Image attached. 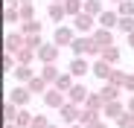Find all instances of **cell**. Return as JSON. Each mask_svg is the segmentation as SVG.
Listing matches in <instances>:
<instances>
[{
    "mask_svg": "<svg viewBox=\"0 0 134 128\" xmlns=\"http://www.w3.org/2000/svg\"><path fill=\"white\" fill-rule=\"evenodd\" d=\"M70 50H73V55L76 58H85V55H102V50L93 44V38L91 35H76V41H73V44H70Z\"/></svg>",
    "mask_w": 134,
    "mask_h": 128,
    "instance_id": "cell-1",
    "label": "cell"
},
{
    "mask_svg": "<svg viewBox=\"0 0 134 128\" xmlns=\"http://www.w3.org/2000/svg\"><path fill=\"white\" fill-rule=\"evenodd\" d=\"M73 26H76L79 35H93V29H96V18H91L87 12H82V15L73 18Z\"/></svg>",
    "mask_w": 134,
    "mask_h": 128,
    "instance_id": "cell-2",
    "label": "cell"
},
{
    "mask_svg": "<svg viewBox=\"0 0 134 128\" xmlns=\"http://www.w3.org/2000/svg\"><path fill=\"white\" fill-rule=\"evenodd\" d=\"M76 41V32L67 26V24H61V26H55V35H53V44H58V47H70Z\"/></svg>",
    "mask_w": 134,
    "mask_h": 128,
    "instance_id": "cell-3",
    "label": "cell"
},
{
    "mask_svg": "<svg viewBox=\"0 0 134 128\" xmlns=\"http://www.w3.org/2000/svg\"><path fill=\"white\" fill-rule=\"evenodd\" d=\"M44 105H47V108H64V105H67V93H61L58 88H50L47 93H44Z\"/></svg>",
    "mask_w": 134,
    "mask_h": 128,
    "instance_id": "cell-4",
    "label": "cell"
},
{
    "mask_svg": "<svg viewBox=\"0 0 134 128\" xmlns=\"http://www.w3.org/2000/svg\"><path fill=\"white\" fill-rule=\"evenodd\" d=\"M79 114H82V108L73 105V102H67L64 108H58V119L67 122V125H76V122H79Z\"/></svg>",
    "mask_w": 134,
    "mask_h": 128,
    "instance_id": "cell-5",
    "label": "cell"
},
{
    "mask_svg": "<svg viewBox=\"0 0 134 128\" xmlns=\"http://www.w3.org/2000/svg\"><path fill=\"white\" fill-rule=\"evenodd\" d=\"M91 38H93V44H96L99 50H105V47H114V32H111V29H102V26H96Z\"/></svg>",
    "mask_w": 134,
    "mask_h": 128,
    "instance_id": "cell-6",
    "label": "cell"
},
{
    "mask_svg": "<svg viewBox=\"0 0 134 128\" xmlns=\"http://www.w3.org/2000/svg\"><path fill=\"white\" fill-rule=\"evenodd\" d=\"M87 96H91V90L85 88V84H73V90L67 93V102H73V105H79V108H85V102H87Z\"/></svg>",
    "mask_w": 134,
    "mask_h": 128,
    "instance_id": "cell-7",
    "label": "cell"
},
{
    "mask_svg": "<svg viewBox=\"0 0 134 128\" xmlns=\"http://www.w3.org/2000/svg\"><path fill=\"white\" fill-rule=\"evenodd\" d=\"M58 50H61L58 44H44V47L38 50V61H41V64H55V61H58Z\"/></svg>",
    "mask_w": 134,
    "mask_h": 128,
    "instance_id": "cell-8",
    "label": "cell"
},
{
    "mask_svg": "<svg viewBox=\"0 0 134 128\" xmlns=\"http://www.w3.org/2000/svg\"><path fill=\"white\" fill-rule=\"evenodd\" d=\"M96 24H99L102 29H114V26H120V12H117V9H105V12L96 18Z\"/></svg>",
    "mask_w": 134,
    "mask_h": 128,
    "instance_id": "cell-9",
    "label": "cell"
},
{
    "mask_svg": "<svg viewBox=\"0 0 134 128\" xmlns=\"http://www.w3.org/2000/svg\"><path fill=\"white\" fill-rule=\"evenodd\" d=\"M29 96H32V93H29L26 84H18V88H12V90H9V102H15L18 108H24V105L29 102Z\"/></svg>",
    "mask_w": 134,
    "mask_h": 128,
    "instance_id": "cell-10",
    "label": "cell"
},
{
    "mask_svg": "<svg viewBox=\"0 0 134 128\" xmlns=\"http://www.w3.org/2000/svg\"><path fill=\"white\" fill-rule=\"evenodd\" d=\"M91 70H93V64H87L85 58H73L70 67H67V73H73V79H82V76H87Z\"/></svg>",
    "mask_w": 134,
    "mask_h": 128,
    "instance_id": "cell-11",
    "label": "cell"
},
{
    "mask_svg": "<svg viewBox=\"0 0 134 128\" xmlns=\"http://www.w3.org/2000/svg\"><path fill=\"white\" fill-rule=\"evenodd\" d=\"M91 73H93L96 79L108 82V79H111V73H114V64H108L105 58H96V61H93V70H91Z\"/></svg>",
    "mask_w": 134,
    "mask_h": 128,
    "instance_id": "cell-12",
    "label": "cell"
},
{
    "mask_svg": "<svg viewBox=\"0 0 134 128\" xmlns=\"http://www.w3.org/2000/svg\"><path fill=\"white\" fill-rule=\"evenodd\" d=\"M128 108H125V105L117 99V102H105V108H102V117H111V119H120L122 114H125Z\"/></svg>",
    "mask_w": 134,
    "mask_h": 128,
    "instance_id": "cell-13",
    "label": "cell"
},
{
    "mask_svg": "<svg viewBox=\"0 0 134 128\" xmlns=\"http://www.w3.org/2000/svg\"><path fill=\"white\" fill-rule=\"evenodd\" d=\"M47 15H50V20L55 26H61V20L67 18V9H64V3H50L47 6Z\"/></svg>",
    "mask_w": 134,
    "mask_h": 128,
    "instance_id": "cell-14",
    "label": "cell"
},
{
    "mask_svg": "<svg viewBox=\"0 0 134 128\" xmlns=\"http://www.w3.org/2000/svg\"><path fill=\"white\" fill-rule=\"evenodd\" d=\"M15 79H18V84H29L35 79V70L29 67V64H18L15 67Z\"/></svg>",
    "mask_w": 134,
    "mask_h": 128,
    "instance_id": "cell-15",
    "label": "cell"
},
{
    "mask_svg": "<svg viewBox=\"0 0 134 128\" xmlns=\"http://www.w3.org/2000/svg\"><path fill=\"white\" fill-rule=\"evenodd\" d=\"M38 76H41L44 82H47L50 88H53V84L58 82V76H61V73H58V67H55V64H44V67H41V73H38Z\"/></svg>",
    "mask_w": 134,
    "mask_h": 128,
    "instance_id": "cell-16",
    "label": "cell"
},
{
    "mask_svg": "<svg viewBox=\"0 0 134 128\" xmlns=\"http://www.w3.org/2000/svg\"><path fill=\"white\" fill-rule=\"evenodd\" d=\"M73 84H76V79H73V73H61V76H58V82L53 84V88H58L61 93H70V90H73Z\"/></svg>",
    "mask_w": 134,
    "mask_h": 128,
    "instance_id": "cell-17",
    "label": "cell"
},
{
    "mask_svg": "<svg viewBox=\"0 0 134 128\" xmlns=\"http://www.w3.org/2000/svg\"><path fill=\"white\" fill-rule=\"evenodd\" d=\"M120 93H122V88H114V84H102V90H99L102 102H117Z\"/></svg>",
    "mask_w": 134,
    "mask_h": 128,
    "instance_id": "cell-18",
    "label": "cell"
},
{
    "mask_svg": "<svg viewBox=\"0 0 134 128\" xmlns=\"http://www.w3.org/2000/svg\"><path fill=\"white\" fill-rule=\"evenodd\" d=\"M20 32H24V35H41L44 32V24H38V18L35 20H24V24H20Z\"/></svg>",
    "mask_w": 134,
    "mask_h": 128,
    "instance_id": "cell-19",
    "label": "cell"
},
{
    "mask_svg": "<svg viewBox=\"0 0 134 128\" xmlns=\"http://www.w3.org/2000/svg\"><path fill=\"white\" fill-rule=\"evenodd\" d=\"M18 114H20V108H18L15 102H9V99H6V102H3V122H15V119H18Z\"/></svg>",
    "mask_w": 134,
    "mask_h": 128,
    "instance_id": "cell-20",
    "label": "cell"
},
{
    "mask_svg": "<svg viewBox=\"0 0 134 128\" xmlns=\"http://www.w3.org/2000/svg\"><path fill=\"white\" fill-rule=\"evenodd\" d=\"M64 9H67V18H76L85 12V0H64Z\"/></svg>",
    "mask_w": 134,
    "mask_h": 128,
    "instance_id": "cell-21",
    "label": "cell"
},
{
    "mask_svg": "<svg viewBox=\"0 0 134 128\" xmlns=\"http://www.w3.org/2000/svg\"><path fill=\"white\" fill-rule=\"evenodd\" d=\"M85 108H87V111H93V114H102L105 102H102V96H99V93H91V96H87V102H85Z\"/></svg>",
    "mask_w": 134,
    "mask_h": 128,
    "instance_id": "cell-22",
    "label": "cell"
},
{
    "mask_svg": "<svg viewBox=\"0 0 134 128\" xmlns=\"http://www.w3.org/2000/svg\"><path fill=\"white\" fill-rule=\"evenodd\" d=\"M3 20L6 24H24L20 20V6H6L3 9Z\"/></svg>",
    "mask_w": 134,
    "mask_h": 128,
    "instance_id": "cell-23",
    "label": "cell"
},
{
    "mask_svg": "<svg viewBox=\"0 0 134 128\" xmlns=\"http://www.w3.org/2000/svg\"><path fill=\"white\" fill-rule=\"evenodd\" d=\"M32 58H38V53L29 50V47H24V50L15 53V61H18V64H32Z\"/></svg>",
    "mask_w": 134,
    "mask_h": 128,
    "instance_id": "cell-24",
    "label": "cell"
},
{
    "mask_svg": "<svg viewBox=\"0 0 134 128\" xmlns=\"http://www.w3.org/2000/svg\"><path fill=\"white\" fill-rule=\"evenodd\" d=\"M26 88H29V93H41V96H44V93H47V90H50V84H47V82H44L41 76H35V79H32V82L26 84Z\"/></svg>",
    "mask_w": 134,
    "mask_h": 128,
    "instance_id": "cell-25",
    "label": "cell"
},
{
    "mask_svg": "<svg viewBox=\"0 0 134 128\" xmlns=\"http://www.w3.org/2000/svg\"><path fill=\"white\" fill-rule=\"evenodd\" d=\"M85 12L91 15V18H99L105 12V6H102V0H85Z\"/></svg>",
    "mask_w": 134,
    "mask_h": 128,
    "instance_id": "cell-26",
    "label": "cell"
},
{
    "mask_svg": "<svg viewBox=\"0 0 134 128\" xmlns=\"http://www.w3.org/2000/svg\"><path fill=\"white\" fill-rule=\"evenodd\" d=\"M32 119H35V114H29V111L20 108V114H18V119H15V125H18V128H32Z\"/></svg>",
    "mask_w": 134,
    "mask_h": 128,
    "instance_id": "cell-27",
    "label": "cell"
},
{
    "mask_svg": "<svg viewBox=\"0 0 134 128\" xmlns=\"http://www.w3.org/2000/svg\"><path fill=\"white\" fill-rule=\"evenodd\" d=\"M99 58H105L108 64H117V61H120V47H117V44H114V47H105Z\"/></svg>",
    "mask_w": 134,
    "mask_h": 128,
    "instance_id": "cell-28",
    "label": "cell"
},
{
    "mask_svg": "<svg viewBox=\"0 0 134 128\" xmlns=\"http://www.w3.org/2000/svg\"><path fill=\"white\" fill-rule=\"evenodd\" d=\"M125 79H128V73H122V70H114V73H111V79H108L105 84H114V88H125Z\"/></svg>",
    "mask_w": 134,
    "mask_h": 128,
    "instance_id": "cell-29",
    "label": "cell"
},
{
    "mask_svg": "<svg viewBox=\"0 0 134 128\" xmlns=\"http://www.w3.org/2000/svg\"><path fill=\"white\" fill-rule=\"evenodd\" d=\"M99 117H102V114H93V111L82 108V114H79V125H85V128H87V125H91L93 119H99Z\"/></svg>",
    "mask_w": 134,
    "mask_h": 128,
    "instance_id": "cell-30",
    "label": "cell"
},
{
    "mask_svg": "<svg viewBox=\"0 0 134 128\" xmlns=\"http://www.w3.org/2000/svg\"><path fill=\"white\" fill-rule=\"evenodd\" d=\"M117 12H120V18H134V0H122Z\"/></svg>",
    "mask_w": 134,
    "mask_h": 128,
    "instance_id": "cell-31",
    "label": "cell"
},
{
    "mask_svg": "<svg viewBox=\"0 0 134 128\" xmlns=\"http://www.w3.org/2000/svg\"><path fill=\"white\" fill-rule=\"evenodd\" d=\"M20 20H35V3H20Z\"/></svg>",
    "mask_w": 134,
    "mask_h": 128,
    "instance_id": "cell-32",
    "label": "cell"
},
{
    "mask_svg": "<svg viewBox=\"0 0 134 128\" xmlns=\"http://www.w3.org/2000/svg\"><path fill=\"white\" fill-rule=\"evenodd\" d=\"M117 125H120V128H134V114H131V111H125V114L117 119Z\"/></svg>",
    "mask_w": 134,
    "mask_h": 128,
    "instance_id": "cell-33",
    "label": "cell"
},
{
    "mask_svg": "<svg viewBox=\"0 0 134 128\" xmlns=\"http://www.w3.org/2000/svg\"><path fill=\"white\" fill-rule=\"evenodd\" d=\"M26 47H29V50H35V53H38V50H41V47H44V41H41V35H26Z\"/></svg>",
    "mask_w": 134,
    "mask_h": 128,
    "instance_id": "cell-34",
    "label": "cell"
},
{
    "mask_svg": "<svg viewBox=\"0 0 134 128\" xmlns=\"http://www.w3.org/2000/svg\"><path fill=\"white\" fill-rule=\"evenodd\" d=\"M117 29H122L125 35H131L134 32V18H120V26Z\"/></svg>",
    "mask_w": 134,
    "mask_h": 128,
    "instance_id": "cell-35",
    "label": "cell"
},
{
    "mask_svg": "<svg viewBox=\"0 0 134 128\" xmlns=\"http://www.w3.org/2000/svg\"><path fill=\"white\" fill-rule=\"evenodd\" d=\"M32 128H50V119L44 117V114H35V119H32Z\"/></svg>",
    "mask_w": 134,
    "mask_h": 128,
    "instance_id": "cell-36",
    "label": "cell"
},
{
    "mask_svg": "<svg viewBox=\"0 0 134 128\" xmlns=\"http://www.w3.org/2000/svg\"><path fill=\"white\" fill-rule=\"evenodd\" d=\"M122 90H128V96H134V73H128V79H125V88Z\"/></svg>",
    "mask_w": 134,
    "mask_h": 128,
    "instance_id": "cell-37",
    "label": "cell"
},
{
    "mask_svg": "<svg viewBox=\"0 0 134 128\" xmlns=\"http://www.w3.org/2000/svg\"><path fill=\"white\" fill-rule=\"evenodd\" d=\"M87 128H108V125H105V119L99 117V119H93V122H91V125H87Z\"/></svg>",
    "mask_w": 134,
    "mask_h": 128,
    "instance_id": "cell-38",
    "label": "cell"
},
{
    "mask_svg": "<svg viewBox=\"0 0 134 128\" xmlns=\"http://www.w3.org/2000/svg\"><path fill=\"white\" fill-rule=\"evenodd\" d=\"M125 108H128V111L134 114V96H128V102H125Z\"/></svg>",
    "mask_w": 134,
    "mask_h": 128,
    "instance_id": "cell-39",
    "label": "cell"
},
{
    "mask_svg": "<svg viewBox=\"0 0 134 128\" xmlns=\"http://www.w3.org/2000/svg\"><path fill=\"white\" fill-rule=\"evenodd\" d=\"M128 47H131V50H134V32H131V35H128Z\"/></svg>",
    "mask_w": 134,
    "mask_h": 128,
    "instance_id": "cell-40",
    "label": "cell"
},
{
    "mask_svg": "<svg viewBox=\"0 0 134 128\" xmlns=\"http://www.w3.org/2000/svg\"><path fill=\"white\" fill-rule=\"evenodd\" d=\"M3 128H18V125L15 122H3Z\"/></svg>",
    "mask_w": 134,
    "mask_h": 128,
    "instance_id": "cell-41",
    "label": "cell"
},
{
    "mask_svg": "<svg viewBox=\"0 0 134 128\" xmlns=\"http://www.w3.org/2000/svg\"><path fill=\"white\" fill-rule=\"evenodd\" d=\"M18 3H35V0H18Z\"/></svg>",
    "mask_w": 134,
    "mask_h": 128,
    "instance_id": "cell-42",
    "label": "cell"
},
{
    "mask_svg": "<svg viewBox=\"0 0 134 128\" xmlns=\"http://www.w3.org/2000/svg\"><path fill=\"white\" fill-rule=\"evenodd\" d=\"M70 128H85V125H79V122H76V125H70Z\"/></svg>",
    "mask_w": 134,
    "mask_h": 128,
    "instance_id": "cell-43",
    "label": "cell"
},
{
    "mask_svg": "<svg viewBox=\"0 0 134 128\" xmlns=\"http://www.w3.org/2000/svg\"><path fill=\"white\" fill-rule=\"evenodd\" d=\"M50 3H64V0H50Z\"/></svg>",
    "mask_w": 134,
    "mask_h": 128,
    "instance_id": "cell-44",
    "label": "cell"
},
{
    "mask_svg": "<svg viewBox=\"0 0 134 128\" xmlns=\"http://www.w3.org/2000/svg\"><path fill=\"white\" fill-rule=\"evenodd\" d=\"M114 3H117V6H120V3H122V0H114Z\"/></svg>",
    "mask_w": 134,
    "mask_h": 128,
    "instance_id": "cell-45",
    "label": "cell"
},
{
    "mask_svg": "<svg viewBox=\"0 0 134 128\" xmlns=\"http://www.w3.org/2000/svg\"><path fill=\"white\" fill-rule=\"evenodd\" d=\"M50 128H55V125H50Z\"/></svg>",
    "mask_w": 134,
    "mask_h": 128,
    "instance_id": "cell-46",
    "label": "cell"
}]
</instances>
